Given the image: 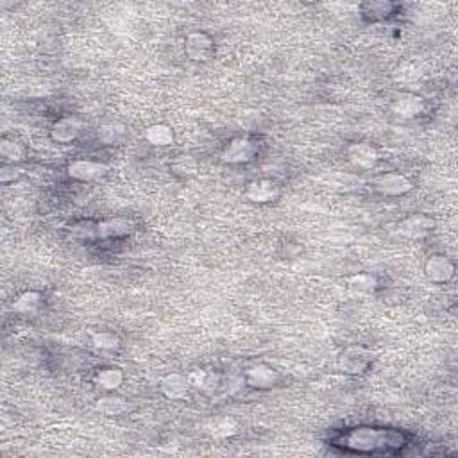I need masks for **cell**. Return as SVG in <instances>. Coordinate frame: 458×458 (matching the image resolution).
<instances>
[{
  "label": "cell",
  "instance_id": "cell-10",
  "mask_svg": "<svg viewBox=\"0 0 458 458\" xmlns=\"http://www.w3.org/2000/svg\"><path fill=\"white\" fill-rule=\"evenodd\" d=\"M369 366V353L361 347H349L341 357V369L347 375H360Z\"/></svg>",
  "mask_w": 458,
  "mask_h": 458
},
{
  "label": "cell",
  "instance_id": "cell-1",
  "mask_svg": "<svg viewBox=\"0 0 458 458\" xmlns=\"http://www.w3.org/2000/svg\"><path fill=\"white\" fill-rule=\"evenodd\" d=\"M403 439L394 432H383L375 428H360L353 430L345 435V445L358 451H376L379 448H389V445L401 444Z\"/></svg>",
  "mask_w": 458,
  "mask_h": 458
},
{
  "label": "cell",
  "instance_id": "cell-21",
  "mask_svg": "<svg viewBox=\"0 0 458 458\" xmlns=\"http://www.w3.org/2000/svg\"><path fill=\"white\" fill-rule=\"evenodd\" d=\"M236 423L229 417H224V419H217L213 425L210 426V432L213 433L215 437H231L236 433Z\"/></svg>",
  "mask_w": 458,
  "mask_h": 458
},
{
  "label": "cell",
  "instance_id": "cell-16",
  "mask_svg": "<svg viewBox=\"0 0 458 458\" xmlns=\"http://www.w3.org/2000/svg\"><path fill=\"white\" fill-rule=\"evenodd\" d=\"M124 375L120 369H115V367H108V369L99 370L97 376H95V383L99 387L106 389V391H115L122 385Z\"/></svg>",
  "mask_w": 458,
  "mask_h": 458
},
{
  "label": "cell",
  "instance_id": "cell-17",
  "mask_svg": "<svg viewBox=\"0 0 458 458\" xmlns=\"http://www.w3.org/2000/svg\"><path fill=\"white\" fill-rule=\"evenodd\" d=\"M42 304V294L38 292H26L13 303V310L22 316H31L34 311L38 310Z\"/></svg>",
  "mask_w": 458,
  "mask_h": 458
},
{
  "label": "cell",
  "instance_id": "cell-6",
  "mask_svg": "<svg viewBox=\"0 0 458 458\" xmlns=\"http://www.w3.org/2000/svg\"><path fill=\"white\" fill-rule=\"evenodd\" d=\"M106 165L92 160H76L68 165V174L77 181H93L106 174Z\"/></svg>",
  "mask_w": 458,
  "mask_h": 458
},
{
  "label": "cell",
  "instance_id": "cell-9",
  "mask_svg": "<svg viewBox=\"0 0 458 458\" xmlns=\"http://www.w3.org/2000/svg\"><path fill=\"white\" fill-rule=\"evenodd\" d=\"M425 272L426 276H428V279H432V281L445 283L453 278L455 265L445 256L437 254V256H432L428 261H426Z\"/></svg>",
  "mask_w": 458,
  "mask_h": 458
},
{
  "label": "cell",
  "instance_id": "cell-18",
  "mask_svg": "<svg viewBox=\"0 0 458 458\" xmlns=\"http://www.w3.org/2000/svg\"><path fill=\"white\" fill-rule=\"evenodd\" d=\"M131 231V222L124 219H113L106 220L97 226V235L101 238H108V236H122Z\"/></svg>",
  "mask_w": 458,
  "mask_h": 458
},
{
  "label": "cell",
  "instance_id": "cell-8",
  "mask_svg": "<svg viewBox=\"0 0 458 458\" xmlns=\"http://www.w3.org/2000/svg\"><path fill=\"white\" fill-rule=\"evenodd\" d=\"M83 122L77 117H65L58 124H54L51 131V136L58 143H70L81 135Z\"/></svg>",
  "mask_w": 458,
  "mask_h": 458
},
{
  "label": "cell",
  "instance_id": "cell-7",
  "mask_svg": "<svg viewBox=\"0 0 458 458\" xmlns=\"http://www.w3.org/2000/svg\"><path fill=\"white\" fill-rule=\"evenodd\" d=\"M190 387H192V385H190L188 382V376L179 375V373H172V375L165 376L160 385L161 392L167 395L168 400L172 401L185 400L186 395H188Z\"/></svg>",
  "mask_w": 458,
  "mask_h": 458
},
{
  "label": "cell",
  "instance_id": "cell-23",
  "mask_svg": "<svg viewBox=\"0 0 458 458\" xmlns=\"http://www.w3.org/2000/svg\"><path fill=\"white\" fill-rule=\"evenodd\" d=\"M349 286L353 288V291L360 292V294H370V292L375 291L376 286V279L369 274H360V276H354L349 281Z\"/></svg>",
  "mask_w": 458,
  "mask_h": 458
},
{
  "label": "cell",
  "instance_id": "cell-24",
  "mask_svg": "<svg viewBox=\"0 0 458 458\" xmlns=\"http://www.w3.org/2000/svg\"><path fill=\"white\" fill-rule=\"evenodd\" d=\"M188 382L195 389H211L213 383H217V378L206 370H194L188 375Z\"/></svg>",
  "mask_w": 458,
  "mask_h": 458
},
{
  "label": "cell",
  "instance_id": "cell-12",
  "mask_svg": "<svg viewBox=\"0 0 458 458\" xmlns=\"http://www.w3.org/2000/svg\"><path fill=\"white\" fill-rule=\"evenodd\" d=\"M392 111L403 118H412L425 111V101L414 93H403L392 104Z\"/></svg>",
  "mask_w": 458,
  "mask_h": 458
},
{
  "label": "cell",
  "instance_id": "cell-26",
  "mask_svg": "<svg viewBox=\"0 0 458 458\" xmlns=\"http://www.w3.org/2000/svg\"><path fill=\"white\" fill-rule=\"evenodd\" d=\"M17 177H18V170L15 168V165L6 163L4 167H2V172H0V181H2V183H11V181H15Z\"/></svg>",
  "mask_w": 458,
  "mask_h": 458
},
{
  "label": "cell",
  "instance_id": "cell-22",
  "mask_svg": "<svg viewBox=\"0 0 458 458\" xmlns=\"http://www.w3.org/2000/svg\"><path fill=\"white\" fill-rule=\"evenodd\" d=\"M99 410L106 416H120L127 410V404L124 403V400H118V398H104L99 403Z\"/></svg>",
  "mask_w": 458,
  "mask_h": 458
},
{
  "label": "cell",
  "instance_id": "cell-5",
  "mask_svg": "<svg viewBox=\"0 0 458 458\" xmlns=\"http://www.w3.org/2000/svg\"><path fill=\"white\" fill-rule=\"evenodd\" d=\"M375 186L383 195H403L412 190V183L403 174H385L375 181Z\"/></svg>",
  "mask_w": 458,
  "mask_h": 458
},
{
  "label": "cell",
  "instance_id": "cell-2",
  "mask_svg": "<svg viewBox=\"0 0 458 458\" xmlns=\"http://www.w3.org/2000/svg\"><path fill=\"white\" fill-rule=\"evenodd\" d=\"M256 151V143L251 142L249 138H235L227 143V147L224 149L222 160L233 165L247 163L254 158Z\"/></svg>",
  "mask_w": 458,
  "mask_h": 458
},
{
  "label": "cell",
  "instance_id": "cell-25",
  "mask_svg": "<svg viewBox=\"0 0 458 458\" xmlns=\"http://www.w3.org/2000/svg\"><path fill=\"white\" fill-rule=\"evenodd\" d=\"M93 345L101 351H113L118 345V338L113 333H97L93 335Z\"/></svg>",
  "mask_w": 458,
  "mask_h": 458
},
{
  "label": "cell",
  "instance_id": "cell-19",
  "mask_svg": "<svg viewBox=\"0 0 458 458\" xmlns=\"http://www.w3.org/2000/svg\"><path fill=\"white\" fill-rule=\"evenodd\" d=\"M0 156L4 158L6 163H18V161L24 160V156H26V147L22 145V143L15 142V140H8L4 138L2 143H0Z\"/></svg>",
  "mask_w": 458,
  "mask_h": 458
},
{
  "label": "cell",
  "instance_id": "cell-20",
  "mask_svg": "<svg viewBox=\"0 0 458 458\" xmlns=\"http://www.w3.org/2000/svg\"><path fill=\"white\" fill-rule=\"evenodd\" d=\"M124 135H126L124 126L115 122L106 124V126H102L101 129H99V138H101V142L108 143V145H115V143H118L124 138Z\"/></svg>",
  "mask_w": 458,
  "mask_h": 458
},
{
  "label": "cell",
  "instance_id": "cell-14",
  "mask_svg": "<svg viewBox=\"0 0 458 458\" xmlns=\"http://www.w3.org/2000/svg\"><path fill=\"white\" fill-rule=\"evenodd\" d=\"M433 220H430L426 215H412L410 219L404 220L401 224L400 231L401 235L410 236V238H419V236H425L432 231Z\"/></svg>",
  "mask_w": 458,
  "mask_h": 458
},
{
  "label": "cell",
  "instance_id": "cell-11",
  "mask_svg": "<svg viewBox=\"0 0 458 458\" xmlns=\"http://www.w3.org/2000/svg\"><path fill=\"white\" fill-rule=\"evenodd\" d=\"M347 156L349 161L360 168H373L378 161V151L370 143H353L347 149Z\"/></svg>",
  "mask_w": 458,
  "mask_h": 458
},
{
  "label": "cell",
  "instance_id": "cell-15",
  "mask_svg": "<svg viewBox=\"0 0 458 458\" xmlns=\"http://www.w3.org/2000/svg\"><path fill=\"white\" fill-rule=\"evenodd\" d=\"M145 140L152 145L165 147V145H170L174 142V131L165 124H154L145 131Z\"/></svg>",
  "mask_w": 458,
  "mask_h": 458
},
{
  "label": "cell",
  "instance_id": "cell-13",
  "mask_svg": "<svg viewBox=\"0 0 458 458\" xmlns=\"http://www.w3.org/2000/svg\"><path fill=\"white\" fill-rule=\"evenodd\" d=\"M245 195H247L252 202H260V204H263V202L276 201L279 195V188L274 181L260 179L249 185Z\"/></svg>",
  "mask_w": 458,
  "mask_h": 458
},
{
  "label": "cell",
  "instance_id": "cell-3",
  "mask_svg": "<svg viewBox=\"0 0 458 458\" xmlns=\"http://www.w3.org/2000/svg\"><path fill=\"white\" fill-rule=\"evenodd\" d=\"M185 51L194 61H208L215 54V43L208 34L194 33L186 38Z\"/></svg>",
  "mask_w": 458,
  "mask_h": 458
},
{
  "label": "cell",
  "instance_id": "cell-4",
  "mask_svg": "<svg viewBox=\"0 0 458 458\" xmlns=\"http://www.w3.org/2000/svg\"><path fill=\"white\" fill-rule=\"evenodd\" d=\"M245 382L252 389H272L279 382V373L265 363H258V366L247 369Z\"/></svg>",
  "mask_w": 458,
  "mask_h": 458
}]
</instances>
